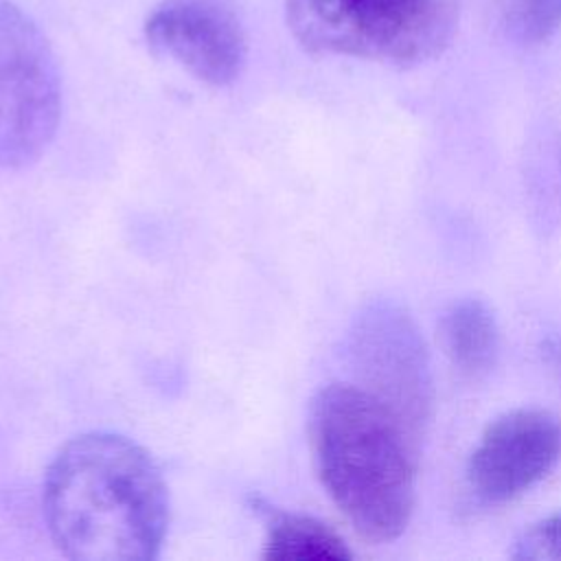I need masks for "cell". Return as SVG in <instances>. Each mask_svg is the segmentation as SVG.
<instances>
[{
  "label": "cell",
  "mask_w": 561,
  "mask_h": 561,
  "mask_svg": "<svg viewBox=\"0 0 561 561\" xmlns=\"http://www.w3.org/2000/svg\"><path fill=\"white\" fill-rule=\"evenodd\" d=\"M451 366L465 377L486 375L500 353V327L482 298H460L447 307L438 327Z\"/></svg>",
  "instance_id": "8"
},
{
  "label": "cell",
  "mask_w": 561,
  "mask_h": 561,
  "mask_svg": "<svg viewBox=\"0 0 561 561\" xmlns=\"http://www.w3.org/2000/svg\"><path fill=\"white\" fill-rule=\"evenodd\" d=\"M302 48L416 66L440 55L458 24V0H287Z\"/></svg>",
  "instance_id": "3"
},
{
  "label": "cell",
  "mask_w": 561,
  "mask_h": 561,
  "mask_svg": "<svg viewBox=\"0 0 561 561\" xmlns=\"http://www.w3.org/2000/svg\"><path fill=\"white\" fill-rule=\"evenodd\" d=\"M561 458V421L539 408H517L486 425L467 462V486L482 504H504L539 480Z\"/></svg>",
  "instance_id": "6"
},
{
  "label": "cell",
  "mask_w": 561,
  "mask_h": 561,
  "mask_svg": "<svg viewBox=\"0 0 561 561\" xmlns=\"http://www.w3.org/2000/svg\"><path fill=\"white\" fill-rule=\"evenodd\" d=\"M351 355L368 392L421 438L432 412V373L414 320L392 302L370 305L351 333Z\"/></svg>",
  "instance_id": "5"
},
{
  "label": "cell",
  "mask_w": 561,
  "mask_h": 561,
  "mask_svg": "<svg viewBox=\"0 0 561 561\" xmlns=\"http://www.w3.org/2000/svg\"><path fill=\"white\" fill-rule=\"evenodd\" d=\"M500 24L519 44L548 42L561 28V0H493Z\"/></svg>",
  "instance_id": "10"
},
{
  "label": "cell",
  "mask_w": 561,
  "mask_h": 561,
  "mask_svg": "<svg viewBox=\"0 0 561 561\" xmlns=\"http://www.w3.org/2000/svg\"><path fill=\"white\" fill-rule=\"evenodd\" d=\"M546 362L550 366V370L557 375L559 383H561V337H552L548 344H546Z\"/></svg>",
  "instance_id": "12"
},
{
  "label": "cell",
  "mask_w": 561,
  "mask_h": 561,
  "mask_svg": "<svg viewBox=\"0 0 561 561\" xmlns=\"http://www.w3.org/2000/svg\"><path fill=\"white\" fill-rule=\"evenodd\" d=\"M145 33L156 50L210 85L232 83L245 66V33L224 0H162Z\"/></svg>",
  "instance_id": "7"
},
{
  "label": "cell",
  "mask_w": 561,
  "mask_h": 561,
  "mask_svg": "<svg viewBox=\"0 0 561 561\" xmlns=\"http://www.w3.org/2000/svg\"><path fill=\"white\" fill-rule=\"evenodd\" d=\"M513 559H533V561H559L561 559V513H554L528 530L515 541Z\"/></svg>",
  "instance_id": "11"
},
{
  "label": "cell",
  "mask_w": 561,
  "mask_h": 561,
  "mask_svg": "<svg viewBox=\"0 0 561 561\" xmlns=\"http://www.w3.org/2000/svg\"><path fill=\"white\" fill-rule=\"evenodd\" d=\"M318 478L364 539H397L416 497V440L401 419L359 383L333 381L309 412Z\"/></svg>",
  "instance_id": "2"
},
{
  "label": "cell",
  "mask_w": 561,
  "mask_h": 561,
  "mask_svg": "<svg viewBox=\"0 0 561 561\" xmlns=\"http://www.w3.org/2000/svg\"><path fill=\"white\" fill-rule=\"evenodd\" d=\"M61 116V77L37 24L0 0V169L39 160Z\"/></svg>",
  "instance_id": "4"
},
{
  "label": "cell",
  "mask_w": 561,
  "mask_h": 561,
  "mask_svg": "<svg viewBox=\"0 0 561 561\" xmlns=\"http://www.w3.org/2000/svg\"><path fill=\"white\" fill-rule=\"evenodd\" d=\"M42 511L57 550L75 561H153L169 495L145 447L112 432L68 440L46 469Z\"/></svg>",
  "instance_id": "1"
},
{
  "label": "cell",
  "mask_w": 561,
  "mask_h": 561,
  "mask_svg": "<svg viewBox=\"0 0 561 561\" xmlns=\"http://www.w3.org/2000/svg\"><path fill=\"white\" fill-rule=\"evenodd\" d=\"M265 559H311L340 561L353 552L327 524L296 513H274L267 522Z\"/></svg>",
  "instance_id": "9"
}]
</instances>
